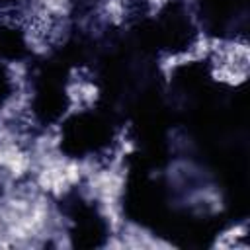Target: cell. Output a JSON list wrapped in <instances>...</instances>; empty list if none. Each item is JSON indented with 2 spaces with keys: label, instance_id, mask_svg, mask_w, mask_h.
<instances>
[{
  "label": "cell",
  "instance_id": "cell-1",
  "mask_svg": "<svg viewBox=\"0 0 250 250\" xmlns=\"http://www.w3.org/2000/svg\"><path fill=\"white\" fill-rule=\"evenodd\" d=\"M105 10L113 21H121V16H123V2L121 0H109L105 4Z\"/></svg>",
  "mask_w": 250,
  "mask_h": 250
},
{
  "label": "cell",
  "instance_id": "cell-2",
  "mask_svg": "<svg viewBox=\"0 0 250 250\" xmlns=\"http://www.w3.org/2000/svg\"><path fill=\"white\" fill-rule=\"evenodd\" d=\"M80 96H82V102L92 104L98 98V88L94 84H80Z\"/></svg>",
  "mask_w": 250,
  "mask_h": 250
}]
</instances>
